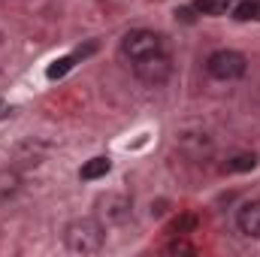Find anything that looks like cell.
<instances>
[{
  "label": "cell",
  "instance_id": "cell-10",
  "mask_svg": "<svg viewBox=\"0 0 260 257\" xmlns=\"http://www.w3.org/2000/svg\"><path fill=\"white\" fill-rule=\"evenodd\" d=\"M233 18L236 21H257L260 18V0H242L233 9Z\"/></svg>",
  "mask_w": 260,
  "mask_h": 257
},
{
  "label": "cell",
  "instance_id": "cell-16",
  "mask_svg": "<svg viewBox=\"0 0 260 257\" xmlns=\"http://www.w3.org/2000/svg\"><path fill=\"white\" fill-rule=\"evenodd\" d=\"M3 109H6V106H3V103H0V115H3Z\"/></svg>",
  "mask_w": 260,
  "mask_h": 257
},
{
  "label": "cell",
  "instance_id": "cell-6",
  "mask_svg": "<svg viewBox=\"0 0 260 257\" xmlns=\"http://www.w3.org/2000/svg\"><path fill=\"white\" fill-rule=\"evenodd\" d=\"M179 139H182V148L188 154H194V157H203V154L212 151V139L206 133H182Z\"/></svg>",
  "mask_w": 260,
  "mask_h": 257
},
{
  "label": "cell",
  "instance_id": "cell-3",
  "mask_svg": "<svg viewBox=\"0 0 260 257\" xmlns=\"http://www.w3.org/2000/svg\"><path fill=\"white\" fill-rule=\"evenodd\" d=\"M157 52H164V37L154 34V30H130L121 40V55L127 58L130 64L139 61V58L157 55Z\"/></svg>",
  "mask_w": 260,
  "mask_h": 257
},
{
  "label": "cell",
  "instance_id": "cell-5",
  "mask_svg": "<svg viewBox=\"0 0 260 257\" xmlns=\"http://www.w3.org/2000/svg\"><path fill=\"white\" fill-rule=\"evenodd\" d=\"M236 224H239V230H242L245 236L260 239V200L245 203V206L236 212Z\"/></svg>",
  "mask_w": 260,
  "mask_h": 257
},
{
  "label": "cell",
  "instance_id": "cell-8",
  "mask_svg": "<svg viewBox=\"0 0 260 257\" xmlns=\"http://www.w3.org/2000/svg\"><path fill=\"white\" fill-rule=\"evenodd\" d=\"M254 167H257V157L248 154V151L233 154V157L224 160V173H248V170H254Z\"/></svg>",
  "mask_w": 260,
  "mask_h": 257
},
{
  "label": "cell",
  "instance_id": "cell-11",
  "mask_svg": "<svg viewBox=\"0 0 260 257\" xmlns=\"http://www.w3.org/2000/svg\"><path fill=\"white\" fill-rule=\"evenodd\" d=\"M194 12H200V15H224L227 12V0H197Z\"/></svg>",
  "mask_w": 260,
  "mask_h": 257
},
{
  "label": "cell",
  "instance_id": "cell-2",
  "mask_svg": "<svg viewBox=\"0 0 260 257\" xmlns=\"http://www.w3.org/2000/svg\"><path fill=\"white\" fill-rule=\"evenodd\" d=\"M248 70V61L242 52H233V49H221L215 55H209L206 61V73L218 82H233V79H242Z\"/></svg>",
  "mask_w": 260,
  "mask_h": 257
},
{
  "label": "cell",
  "instance_id": "cell-13",
  "mask_svg": "<svg viewBox=\"0 0 260 257\" xmlns=\"http://www.w3.org/2000/svg\"><path fill=\"white\" fill-rule=\"evenodd\" d=\"M76 61H79L76 55H67V58H61V61H55V64L49 67V73H46V76H49V79H61V76H67V73L73 70Z\"/></svg>",
  "mask_w": 260,
  "mask_h": 257
},
{
  "label": "cell",
  "instance_id": "cell-1",
  "mask_svg": "<svg viewBox=\"0 0 260 257\" xmlns=\"http://www.w3.org/2000/svg\"><path fill=\"white\" fill-rule=\"evenodd\" d=\"M106 242V230L97 218H76L64 227V245L70 254H97Z\"/></svg>",
  "mask_w": 260,
  "mask_h": 257
},
{
  "label": "cell",
  "instance_id": "cell-14",
  "mask_svg": "<svg viewBox=\"0 0 260 257\" xmlns=\"http://www.w3.org/2000/svg\"><path fill=\"white\" fill-rule=\"evenodd\" d=\"M109 206H112V209H109V218H112V221H127L130 218V200L121 197V200H112Z\"/></svg>",
  "mask_w": 260,
  "mask_h": 257
},
{
  "label": "cell",
  "instance_id": "cell-7",
  "mask_svg": "<svg viewBox=\"0 0 260 257\" xmlns=\"http://www.w3.org/2000/svg\"><path fill=\"white\" fill-rule=\"evenodd\" d=\"M109 170H112V160H109V157H91V160L79 170V179H82V182H94V179H103Z\"/></svg>",
  "mask_w": 260,
  "mask_h": 257
},
{
  "label": "cell",
  "instance_id": "cell-9",
  "mask_svg": "<svg viewBox=\"0 0 260 257\" xmlns=\"http://www.w3.org/2000/svg\"><path fill=\"white\" fill-rule=\"evenodd\" d=\"M18 188H21V176L15 170H0V200L15 197Z\"/></svg>",
  "mask_w": 260,
  "mask_h": 257
},
{
  "label": "cell",
  "instance_id": "cell-4",
  "mask_svg": "<svg viewBox=\"0 0 260 257\" xmlns=\"http://www.w3.org/2000/svg\"><path fill=\"white\" fill-rule=\"evenodd\" d=\"M133 73H136V79H139L142 85L160 88V85L170 79V73H173V61H170L167 52H157V55H148V58L133 61Z\"/></svg>",
  "mask_w": 260,
  "mask_h": 257
},
{
  "label": "cell",
  "instance_id": "cell-12",
  "mask_svg": "<svg viewBox=\"0 0 260 257\" xmlns=\"http://www.w3.org/2000/svg\"><path fill=\"white\" fill-rule=\"evenodd\" d=\"M194 227H197V215H179V218L170 224V233H173V236H188Z\"/></svg>",
  "mask_w": 260,
  "mask_h": 257
},
{
  "label": "cell",
  "instance_id": "cell-15",
  "mask_svg": "<svg viewBox=\"0 0 260 257\" xmlns=\"http://www.w3.org/2000/svg\"><path fill=\"white\" fill-rule=\"evenodd\" d=\"M167 251H170V254H191L194 248H191V245H185V242H173Z\"/></svg>",
  "mask_w": 260,
  "mask_h": 257
}]
</instances>
